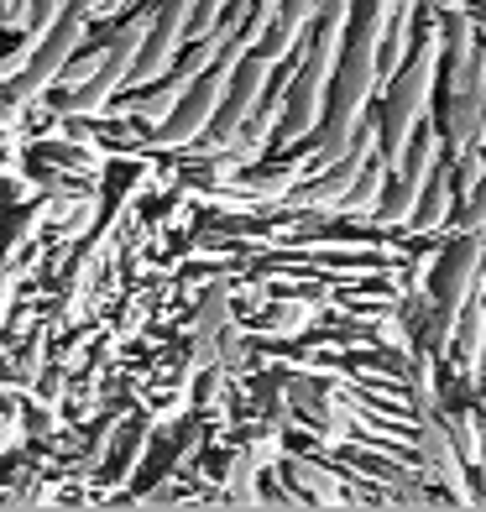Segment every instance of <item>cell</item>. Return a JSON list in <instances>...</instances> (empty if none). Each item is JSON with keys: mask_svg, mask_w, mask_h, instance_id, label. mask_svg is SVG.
Listing matches in <instances>:
<instances>
[{"mask_svg": "<svg viewBox=\"0 0 486 512\" xmlns=\"http://www.w3.org/2000/svg\"><path fill=\"white\" fill-rule=\"evenodd\" d=\"M439 58H445V48H439L434 37H424L419 48L408 53V63L387 79L382 115H377V126H382V157L387 162H398L403 147L413 142V131H419L424 110H429V89L439 79Z\"/></svg>", "mask_w": 486, "mask_h": 512, "instance_id": "6da1fadb", "label": "cell"}, {"mask_svg": "<svg viewBox=\"0 0 486 512\" xmlns=\"http://www.w3.org/2000/svg\"><path fill=\"white\" fill-rule=\"evenodd\" d=\"M246 48H251V42L236 37V42H230V48L189 84V95L173 105L168 121H157V142H162V147H183V142H194V136L210 131V121H215V110H220V100H225L230 79H236V63H241Z\"/></svg>", "mask_w": 486, "mask_h": 512, "instance_id": "7a4b0ae2", "label": "cell"}, {"mask_svg": "<svg viewBox=\"0 0 486 512\" xmlns=\"http://www.w3.org/2000/svg\"><path fill=\"white\" fill-rule=\"evenodd\" d=\"M84 37H89V27H84V11L68 6V11L53 21V32L37 42V53L27 58V68H21L16 79L0 84V95H6L11 105L27 110V105L42 95V89L53 84V79H63V68H68V58H74V53L84 48Z\"/></svg>", "mask_w": 486, "mask_h": 512, "instance_id": "3957f363", "label": "cell"}, {"mask_svg": "<svg viewBox=\"0 0 486 512\" xmlns=\"http://www.w3.org/2000/svg\"><path fill=\"white\" fill-rule=\"evenodd\" d=\"M152 16H157V11L131 16L126 27L105 42L100 74L89 79V84H79L74 95H68V110H74V115H95V110H105V100L115 95V89L131 84V68H136V58H142V42H147V32H152Z\"/></svg>", "mask_w": 486, "mask_h": 512, "instance_id": "277c9868", "label": "cell"}, {"mask_svg": "<svg viewBox=\"0 0 486 512\" xmlns=\"http://www.w3.org/2000/svg\"><path fill=\"white\" fill-rule=\"evenodd\" d=\"M272 63L262 48H246L241 63H236V79H230L225 89V100L215 110V121H210V147H230V142H241V131L251 126V115L262 110V95H267V79H272Z\"/></svg>", "mask_w": 486, "mask_h": 512, "instance_id": "5b68a950", "label": "cell"}, {"mask_svg": "<svg viewBox=\"0 0 486 512\" xmlns=\"http://www.w3.org/2000/svg\"><path fill=\"white\" fill-rule=\"evenodd\" d=\"M439 162H445V142L439 136H413V142L403 147V157L392 162V189H387V199H382V215L392 220V225H408L413 215H419V199H424V189L434 183V173H439Z\"/></svg>", "mask_w": 486, "mask_h": 512, "instance_id": "8992f818", "label": "cell"}, {"mask_svg": "<svg viewBox=\"0 0 486 512\" xmlns=\"http://www.w3.org/2000/svg\"><path fill=\"white\" fill-rule=\"evenodd\" d=\"M476 293H486V230H466L434 267V298L450 309H466Z\"/></svg>", "mask_w": 486, "mask_h": 512, "instance_id": "52a82bcc", "label": "cell"}, {"mask_svg": "<svg viewBox=\"0 0 486 512\" xmlns=\"http://www.w3.org/2000/svg\"><path fill=\"white\" fill-rule=\"evenodd\" d=\"M324 95H330V74H319L314 63H304L288 79L283 115H277V126H272V142H298L304 131H314L324 121Z\"/></svg>", "mask_w": 486, "mask_h": 512, "instance_id": "ba28073f", "label": "cell"}, {"mask_svg": "<svg viewBox=\"0 0 486 512\" xmlns=\"http://www.w3.org/2000/svg\"><path fill=\"white\" fill-rule=\"evenodd\" d=\"M324 0H283L272 16V27L262 32V42H251V48H262L267 58H288L298 42H304V32L314 27V16H319Z\"/></svg>", "mask_w": 486, "mask_h": 512, "instance_id": "9c48e42d", "label": "cell"}, {"mask_svg": "<svg viewBox=\"0 0 486 512\" xmlns=\"http://www.w3.org/2000/svg\"><path fill=\"white\" fill-rule=\"evenodd\" d=\"M345 16H351V0H324L319 16H314V37H309V58L319 74L335 79L340 68V53H345Z\"/></svg>", "mask_w": 486, "mask_h": 512, "instance_id": "30bf717a", "label": "cell"}, {"mask_svg": "<svg viewBox=\"0 0 486 512\" xmlns=\"http://www.w3.org/2000/svg\"><path fill=\"white\" fill-rule=\"evenodd\" d=\"M481 100L486 89L476 95V89H450V110H445V142L455 157H466L471 142H481Z\"/></svg>", "mask_w": 486, "mask_h": 512, "instance_id": "8fae6325", "label": "cell"}, {"mask_svg": "<svg viewBox=\"0 0 486 512\" xmlns=\"http://www.w3.org/2000/svg\"><path fill=\"white\" fill-rule=\"evenodd\" d=\"M455 356H460L466 382L481 377V356H486V293H476L471 304L460 309V324H455Z\"/></svg>", "mask_w": 486, "mask_h": 512, "instance_id": "7c38bea8", "label": "cell"}, {"mask_svg": "<svg viewBox=\"0 0 486 512\" xmlns=\"http://www.w3.org/2000/svg\"><path fill=\"white\" fill-rule=\"evenodd\" d=\"M408 53H413V0H398V6L387 11L382 48H377V58H382V74L392 79V74H398V68L408 63Z\"/></svg>", "mask_w": 486, "mask_h": 512, "instance_id": "4fadbf2b", "label": "cell"}, {"mask_svg": "<svg viewBox=\"0 0 486 512\" xmlns=\"http://www.w3.org/2000/svg\"><path fill=\"white\" fill-rule=\"evenodd\" d=\"M387 168L392 162L382 157V147H377V157L366 162V173L356 178V189L345 194V209H356V215H366V209H377L382 204V183H387Z\"/></svg>", "mask_w": 486, "mask_h": 512, "instance_id": "5bb4252c", "label": "cell"}, {"mask_svg": "<svg viewBox=\"0 0 486 512\" xmlns=\"http://www.w3.org/2000/svg\"><path fill=\"white\" fill-rule=\"evenodd\" d=\"M450 183H455V178H450L445 168H439V173H434V183L424 189V199H419V215H413L424 230H439V225L450 220Z\"/></svg>", "mask_w": 486, "mask_h": 512, "instance_id": "9a60e30c", "label": "cell"}, {"mask_svg": "<svg viewBox=\"0 0 486 512\" xmlns=\"http://www.w3.org/2000/svg\"><path fill=\"white\" fill-rule=\"evenodd\" d=\"M439 48H445V63H466L476 53V32H471V16H445V37H439Z\"/></svg>", "mask_w": 486, "mask_h": 512, "instance_id": "2e32d148", "label": "cell"}, {"mask_svg": "<svg viewBox=\"0 0 486 512\" xmlns=\"http://www.w3.org/2000/svg\"><path fill=\"white\" fill-rule=\"evenodd\" d=\"M450 434H455L460 455H471V465H476V460H481V439H476V424H466V418H455V424H450Z\"/></svg>", "mask_w": 486, "mask_h": 512, "instance_id": "e0dca14e", "label": "cell"}, {"mask_svg": "<svg viewBox=\"0 0 486 512\" xmlns=\"http://www.w3.org/2000/svg\"><path fill=\"white\" fill-rule=\"evenodd\" d=\"M74 11H84V16H95V11H105V0H74Z\"/></svg>", "mask_w": 486, "mask_h": 512, "instance_id": "ac0fdd59", "label": "cell"}, {"mask_svg": "<svg viewBox=\"0 0 486 512\" xmlns=\"http://www.w3.org/2000/svg\"><path fill=\"white\" fill-rule=\"evenodd\" d=\"M126 6H136V0H105V16H115V11H126Z\"/></svg>", "mask_w": 486, "mask_h": 512, "instance_id": "d6986e66", "label": "cell"}, {"mask_svg": "<svg viewBox=\"0 0 486 512\" xmlns=\"http://www.w3.org/2000/svg\"><path fill=\"white\" fill-rule=\"evenodd\" d=\"M481 408H486V356H481Z\"/></svg>", "mask_w": 486, "mask_h": 512, "instance_id": "ffe728a7", "label": "cell"}, {"mask_svg": "<svg viewBox=\"0 0 486 512\" xmlns=\"http://www.w3.org/2000/svg\"><path fill=\"white\" fill-rule=\"evenodd\" d=\"M0 6H11V0H0Z\"/></svg>", "mask_w": 486, "mask_h": 512, "instance_id": "44dd1931", "label": "cell"}]
</instances>
